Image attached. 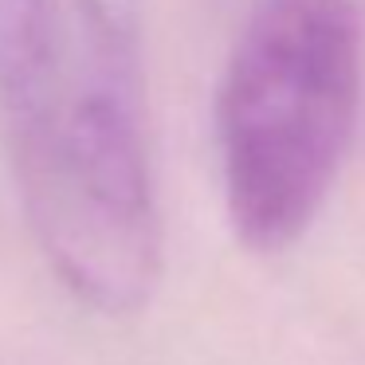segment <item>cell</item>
I'll return each mask as SVG.
<instances>
[{
  "label": "cell",
  "mask_w": 365,
  "mask_h": 365,
  "mask_svg": "<svg viewBox=\"0 0 365 365\" xmlns=\"http://www.w3.org/2000/svg\"><path fill=\"white\" fill-rule=\"evenodd\" d=\"M0 138L59 283L103 314L145 307L165 228L138 59L110 0H0Z\"/></svg>",
  "instance_id": "1"
},
{
  "label": "cell",
  "mask_w": 365,
  "mask_h": 365,
  "mask_svg": "<svg viewBox=\"0 0 365 365\" xmlns=\"http://www.w3.org/2000/svg\"><path fill=\"white\" fill-rule=\"evenodd\" d=\"M354 0H255L216 87L224 208L255 252H283L318 220L361 114Z\"/></svg>",
  "instance_id": "2"
}]
</instances>
